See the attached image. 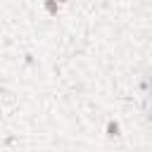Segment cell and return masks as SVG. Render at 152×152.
<instances>
[{
  "instance_id": "1",
  "label": "cell",
  "mask_w": 152,
  "mask_h": 152,
  "mask_svg": "<svg viewBox=\"0 0 152 152\" xmlns=\"http://www.w3.org/2000/svg\"><path fill=\"white\" fill-rule=\"evenodd\" d=\"M107 135H119V124L116 121H109L107 124Z\"/></svg>"
}]
</instances>
